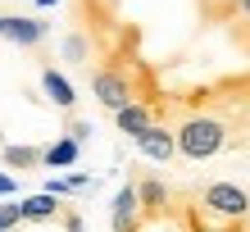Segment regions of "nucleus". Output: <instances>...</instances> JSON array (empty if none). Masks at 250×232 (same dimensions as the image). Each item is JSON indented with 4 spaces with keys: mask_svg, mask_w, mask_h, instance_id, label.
Here are the masks:
<instances>
[{
    "mask_svg": "<svg viewBox=\"0 0 250 232\" xmlns=\"http://www.w3.org/2000/svg\"><path fill=\"white\" fill-rule=\"evenodd\" d=\"M173 141H178V155L191 159V164L223 155L228 146H241V137H237L228 114H187L173 127Z\"/></svg>",
    "mask_w": 250,
    "mask_h": 232,
    "instance_id": "f257e3e1",
    "label": "nucleus"
},
{
    "mask_svg": "<svg viewBox=\"0 0 250 232\" xmlns=\"http://www.w3.org/2000/svg\"><path fill=\"white\" fill-rule=\"evenodd\" d=\"M196 196L218 219H250V191L237 182H205V187H196Z\"/></svg>",
    "mask_w": 250,
    "mask_h": 232,
    "instance_id": "f03ea898",
    "label": "nucleus"
},
{
    "mask_svg": "<svg viewBox=\"0 0 250 232\" xmlns=\"http://www.w3.org/2000/svg\"><path fill=\"white\" fill-rule=\"evenodd\" d=\"M91 96L100 100V109H123L127 105V100H132V82L119 73V68H105V64H100L96 68V73H91Z\"/></svg>",
    "mask_w": 250,
    "mask_h": 232,
    "instance_id": "7ed1b4c3",
    "label": "nucleus"
},
{
    "mask_svg": "<svg viewBox=\"0 0 250 232\" xmlns=\"http://www.w3.org/2000/svg\"><path fill=\"white\" fill-rule=\"evenodd\" d=\"M46 19H32V14H0V37L14 41V46H41L46 41Z\"/></svg>",
    "mask_w": 250,
    "mask_h": 232,
    "instance_id": "20e7f679",
    "label": "nucleus"
},
{
    "mask_svg": "<svg viewBox=\"0 0 250 232\" xmlns=\"http://www.w3.org/2000/svg\"><path fill=\"white\" fill-rule=\"evenodd\" d=\"M109 228H114V232H137V228H141V205H137V187H132V178L119 187V191H114Z\"/></svg>",
    "mask_w": 250,
    "mask_h": 232,
    "instance_id": "39448f33",
    "label": "nucleus"
},
{
    "mask_svg": "<svg viewBox=\"0 0 250 232\" xmlns=\"http://www.w3.org/2000/svg\"><path fill=\"white\" fill-rule=\"evenodd\" d=\"M137 150H141L146 159H155V164H168V159H178V141H173V127H168V123H150V127L137 137Z\"/></svg>",
    "mask_w": 250,
    "mask_h": 232,
    "instance_id": "423d86ee",
    "label": "nucleus"
},
{
    "mask_svg": "<svg viewBox=\"0 0 250 232\" xmlns=\"http://www.w3.org/2000/svg\"><path fill=\"white\" fill-rule=\"evenodd\" d=\"M132 187H137V205H141V219H150V214H159L173 200V187L164 178H150V173H137L132 178Z\"/></svg>",
    "mask_w": 250,
    "mask_h": 232,
    "instance_id": "0eeeda50",
    "label": "nucleus"
},
{
    "mask_svg": "<svg viewBox=\"0 0 250 232\" xmlns=\"http://www.w3.org/2000/svg\"><path fill=\"white\" fill-rule=\"evenodd\" d=\"M41 91H46V100H50L55 109H64V114L78 109V86H73L55 64H41Z\"/></svg>",
    "mask_w": 250,
    "mask_h": 232,
    "instance_id": "6e6552de",
    "label": "nucleus"
},
{
    "mask_svg": "<svg viewBox=\"0 0 250 232\" xmlns=\"http://www.w3.org/2000/svg\"><path fill=\"white\" fill-rule=\"evenodd\" d=\"M19 214H23V223H55V219L64 214V205H60V196L37 191V196L19 200Z\"/></svg>",
    "mask_w": 250,
    "mask_h": 232,
    "instance_id": "1a4fd4ad",
    "label": "nucleus"
},
{
    "mask_svg": "<svg viewBox=\"0 0 250 232\" xmlns=\"http://www.w3.org/2000/svg\"><path fill=\"white\" fill-rule=\"evenodd\" d=\"M150 123H155V114L146 109L141 100H127L123 109H114V127H119L123 137H132V141H137V137H141V132H146Z\"/></svg>",
    "mask_w": 250,
    "mask_h": 232,
    "instance_id": "9d476101",
    "label": "nucleus"
},
{
    "mask_svg": "<svg viewBox=\"0 0 250 232\" xmlns=\"http://www.w3.org/2000/svg\"><path fill=\"white\" fill-rule=\"evenodd\" d=\"M78 155H82L78 141L60 137V141H50V146H41V169H68V164H78Z\"/></svg>",
    "mask_w": 250,
    "mask_h": 232,
    "instance_id": "9b49d317",
    "label": "nucleus"
},
{
    "mask_svg": "<svg viewBox=\"0 0 250 232\" xmlns=\"http://www.w3.org/2000/svg\"><path fill=\"white\" fill-rule=\"evenodd\" d=\"M0 159H5V169L32 173V169H41V146H0Z\"/></svg>",
    "mask_w": 250,
    "mask_h": 232,
    "instance_id": "f8f14e48",
    "label": "nucleus"
},
{
    "mask_svg": "<svg viewBox=\"0 0 250 232\" xmlns=\"http://www.w3.org/2000/svg\"><path fill=\"white\" fill-rule=\"evenodd\" d=\"M86 55H91V41L73 27V32L64 37V60H68V64H86Z\"/></svg>",
    "mask_w": 250,
    "mask_h": 232,
    "instance_id": "ddd939ff",
    "label": "nucleus"
},
{
    "mask_svg": "<svg viewBox=\"0 0 250 232\" xmlns=\"http://www.w3.org/2000/svg\"><path fill=\"white\" fill-rule=\"evenodd\" d=\"M23 214H19V200H0V232H19Z\"/></svg>",
    "mask_w": 250,
    "mask_h": 232,
    "instance_id": "4468645a",
    "label": "nucleus"
},
{
    "mask_svg": "<svg viewBox=\"0 0 250 232\" xmlns=\"http://www.w3.org/2000/svg\"><path fill=\"white\" fill-rule=\"evenodd\" d=\"M68 137H73V141L82 146V141L91 137V123H86V119H73V114H68Z\"/></svg>",
    "mask_w": 250,
    "mask_h": 232,
    "instance_id": "2eb2a0df",
    "label": "nucleus"
},
{
    "mask_svg": "<svg viewBox=\"0 0 250 232\" xmlns=\"http://www.w3.org/2000/svg\"><path fill=\"white\" fill-rule=\"evenodd\" d=\"M14 191H19V182H14V173H0V200H9Z\"/></svg>",
    "mask_w": 250,
    "mask_h": 232,
    "instance_id": "dca6fc26",
    "label": "nucleus"
},
{
    "mask_svg": "<svg viewBox=\"0 0 250 232\" xmlns=\"http://www.w3.org/2000/svg\"><path fill=\"white\" fill-rule=\"evenodd\" d=\"M237 5H241V14H246V19H250V0H237Z\"/></svg>",
    "mask_w": 250,
    "mask_h": 232,
    "instance_id": "f3484780",
    "label": "nucleus"
},
{
    "mask_svg": "<svg viewBox=\"0 0 250 232\" xmlns=\"http://www.w3.org/2000/svg\"><path fill=\"white\" fill-rule=\"evenodd\" d=\"M37 5H41V9H50V5H60V0H37Z\"/></svg>",
    "mask_w": 250,
    "mask_h": 232,
    "instance_id": "a211bd4d",
    "label": "nucleus"
},
{
    "mask_svg": "<svg viewBox=\"0 0 250 232\" xmlns=\"http://www.w3.org/2000/svg\"><path fill=\"white\" fill-rule=\"evenodd\" d=\"M246 119H250V100H246Z\"/></svg>",
    "mask_w": 250,
    "mask_h": 232,
    "instance_id": "6ab92c4d",
    "label": "nucleus"
},
{
    "mask_svg": "<svg viewBox=\"0 0 250 232\" xmlns=\"http://www.w3.org/2000/svg\"><path fill=\"white\" fill-rule=\"evenodd\" d=\"M0 146H5V141H0Z\"/></svg>",
    "mask_w": 250,
    "mask_h": 232,
    "instance_id": "aec40b11",
    "label": "nucleus"
}]
</instances>
